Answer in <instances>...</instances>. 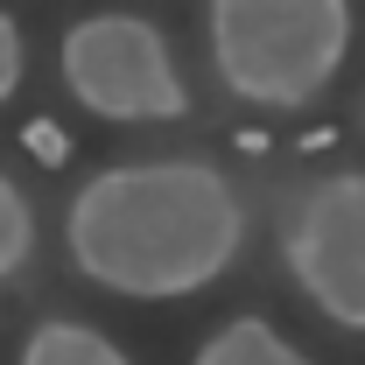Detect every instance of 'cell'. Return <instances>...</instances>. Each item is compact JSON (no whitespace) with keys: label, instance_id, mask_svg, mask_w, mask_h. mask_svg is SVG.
Here are the masks:
<instances>
[{"label":"cell","instance_id":"obj_1","mask_svg":"<svg viewBox=\"0 0 365 365\" xmlns=\"http://www.w3.org/2000/svg\"><path fill=\"white\" fill-rule=\"evenodd\" d=\"M63 246L85 281L127 302H182L211 288L246 246V204L225 169L197 155L113 162L71 197Z\"/></svg>","mask_w":365,"mask_h":365},{"label":"cell","instance_id":"obj_2","mask_svg":"<svg viewBox=\"0 0 365 365\" xmlns=\"http://www.w3.org/2000/svg\"><path fill=\"white\" fill-rule=\"evenodd\" d=\"M359 36L351 0H211L204 43L218 85L267 113H302L337 85Z\"/></svg>","mask_w":365,"mask_h":365},{"label":"cell","instance_id":"obj_3","mask_svg":"<svg viewBox=\"0 0 365 365\" xmlns=\"http://www.w3.org/2000/svg\"><path fill=\"white\" fill-rule=\"evenodd\" d=\"M56 63H63L71 98L98 120L140 127V120H182L190 113V85L176 71V49L148 14H85V21H71Z\"/></svg>","mask_w":365,"mask_h":365},{"label":"cell","instance_id":"obj_4","mask_svg":"<svg viewBox=\"0 0 365 365\" xmlns=\"http://www.w3.org/2000/svg\"><path fill=\"white\" fill-rule=\"evenodd\" d=\"M281 260L295 288L337 330H365V176H323L295 197L281 225Z\"/></svg>","mask_w":365,"mask_h":365},{"label":"cell","instance_id":"obj_5","mask_svg":"<svg viewBox=\"0 0 365 365\" xmlns=\"http://www.w3.org/2000/svg\"><path fill=\"white\" fill-rule=\"evenodd\" d=\"M190 365H317L295 337H281L267 317H232L218 323L204 344H197V359Z\"/></svg>","mask_w":365,"mask_h":365},{"label":"cell","instance_id":"obj_6","mask_svg":"<svg viewBox=\"0 0 365 365\" xmlns=\"http://www.w3.org/2000/svg\"><path fill=\"white\" fill-rule=\"evenodd\" d=\"M21 365H134L106 330H91L78 317H43L21 344Z\"/></svg>","mask_w":365,"mask_h":365},{"label":"cell","instance_id":"obj_7","mask_svg":"<svg viewBox=\"0 0 365 365\" xmlns=\"http://www.w3.org/2000/svg\"><path fill=\"white\" fill-rule=\"evenodd\" d=\"M29 253H36V211H29L21 182L0 169V281L29 267Z\"/></svg>","mask_w":365,"mask_h":365},{"label":"cell","instance_id":"obj_8","mask_svg":"<svg viewBox=\"0 0 365 365\" xmlns=\"http://www.w3.org/2000/svg\"><path fill=\"white\" fill-rule=\"evenodd\" d=\"M21 148H29L43 169H63V162H71V140H63L56 120H29V127H21Z\"/></svg>","mask_w":365,"mask_h":365},{"label":"cell","instance_id":"obj_9","mask_svg":"<svg viewBox=\"0 0 365 365\" xmlns=\"http://www.w3.org/2000/svg\"><path fill=\"white\" fill-rule=\"evenodd\" d=\"M21 91V29H14V14L0 7V106Z\"/></svg>","mask_w":365,"mask_h":365}]
</instances>
